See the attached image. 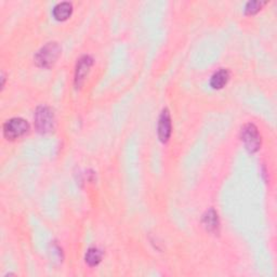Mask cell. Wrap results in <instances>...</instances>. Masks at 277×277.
I'll return each mask as SVG.
<instances>
[{"instance_id":"cell-4","label":"cell","mask_w":277,"mask_h":277,"mask_svg":"<svg viewBox=\"0 0 277 277\" xmlns=\"http://www.w3.org/2000/svg\"><path fill=\"white\" fill-rule=\"evenodd\" d=\"M242 141L249 152L255 153L260 149L261 136L255 125L248 124L242 129Z\"/></svg>"},{"instance_id":"cell-7","label":"cell","mask_w":277,"mask_h":277,"mask_svg":"<svg viewBox=\"0 0 277 277\" xmlns=\"http://www.w3.org/2000/svg\"><path fill=\"white\" fill-rule=\"evenodd\" d=\"M73 6L69 3H62L59 4L53 9V17L58 21H65L72 15Z\"/></svg>"},{"instance_id":"cell-1","label":"cell","mask_w":277,"mask_h":277,"mask_svg":"<svg viewBox=\"0 0 277 277\" xmlns=\"http://www.w3.org/2000/svg\"><path fill=\"white\" fill-rule=\"evenodd\" d=\"M60 53H61L60 45L57 42H49L37 53L36 59H35L36 63L41 67L49 68L57 62Z\"/></svg>"},{"instance_id":"cell-9","label":"cell","mask_w":277,"mask_h":277,"mask_svg":"<svg viewBox=\"0 0 277 277\" xmlns=\"http://www.w3.org/2000/svg\"><path fill=\"white\" fill-rule=\"evenodd\" d=\"M204 225L208 230H215L219 225L218 215L214 210H209L204 217Z\"/></svg>"},{"instance_id":"cell-11","label":"cell","mask_w":277,"mask_h":277,"mask_svg":"<svg viewBox=\"0 0 277 277\" xmlns=\"http://www.w3.org/2000/svg\"><path fill=\"white\" fill-rule=\"evenodd\" d=\"M262 5L263 4L260 3V2H250V3H248L247 6H246V13H247V14L257 13L261 9Z\"/></svg>"},{"instance_id":"cell-6","label":"cell","mask_w":277,"mask_h":277,"mask_svg":"<svg viewBox=\"0 0 277 277\" xmlns=\"http://www.w3.org/2000/svg\"><path fill=\"white\" fill-rule=\"evenodd\" d=\"M92 65V60L89 57H82L78 63H77V67H76V83L77 86H80L82 83V81L86 78V76L89 73V69Z\"/></svg>"},{"instance_id":"cell-2","label":"cell","mask_w":277,"mask_h":277,"mask_svg":"<svg viewBox=\"0 0 277 277\" xmlns=\"http://www.w3.org/2000/svg\"><path fill=\"white\" fill-rule=\"evenodd\" d=\"M35 122L38 131L41 133L50 132L55 127V115L49 107L41 106L36 111Z\"/></svg>"},{"instance_id":"cell-8","label":"cell","mask_w":277,"mask_h":277,"mask_svg":"<svg viewBox=\"0 0 277 277\" xmlns=\"http://www.w3.org/2000/svg\"><path fill=\"white\" fill-rule=\"evenodd\" d=\"M229 78V73L227 69H220L217 73H214L211 77L210 84L213 89H221L225 86Z\"/></svg>"},{"instance_id":"cell-10","label":"cell","mask_w":277,"mask_h":277,"mask_svg":"<svg viewBox=\"0 0 277 277\" xmlns=\"http://www.w3.org/2000/svg\"><path fill=\"white\" fill-rule=\"evenodd\" d=\"M101 259H102V252L100 251L99 249H97V248H90L87 251L86 262L90 266L98 265L100 262H101Z\"/></svg>"},{"instance_id":"cell-5","label":"cell","mask_w":277,"mask_h":277,"mask_svg":"<svg viewBox=\"0 0 277 277\" xmlns=\"http://www.w3.org/2000/svg\"><path fill=\"white\" fill-rule=\"evenodd\" d=\"M171 134V118L168 110H164L159 117L158 136L161 142L166 143Z\"/></svg>"},{"instance_id":"cell-3","label":"cell","mask_w":277,"mask_h":277,"mask_svg":"<svg viewBox=\"0 0 277 277\" xmlns=\"http://www.w3.org/2000/svg\"><path fill=\"white\" fill-rule=\"evenodd\" d=\"M29 129L27 121L22 118H12L8 120L4 126V134L8 140H15L24 135Z\"/></svg>"}]
</instances>
